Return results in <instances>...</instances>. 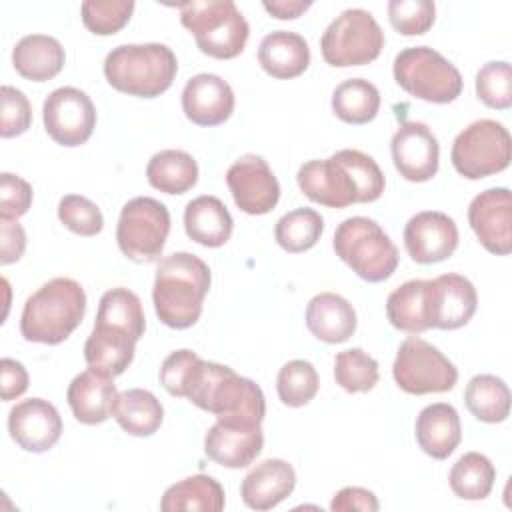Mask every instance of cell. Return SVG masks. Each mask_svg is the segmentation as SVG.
<instances>
[{
    "label": "cell",
    "mask_w": 512,
    "mask_h": 512,
    "mask_svg": "<svg viewBox=\"0 0 512 512\" xmlns=\"http://www.w3.org/2000/svg\"><path fill=\"white\" fill-rule=\"evenodd\" d=\"M160 384L178 398H188L218 420L262 424L266 400L262 388L230 366L202 360L192 350H176L160 366Z\"/></svg>",
    "instance_id": "1"
},
{
    "label": "cell",
    "mask_w": 512,
    "mask_h": 512,
    "mask_svg": "<svg viewBox=\"0 0 512 512\" xmlns=\"http://www.w3.org/2000/svg\"><path fill=\"white\" fill-rule=\"evenodd\" d=\"M296 182L306 198L328 208L374 202L386 186L376 160L354 148L338 150L324 160L304 162L298 168Z\"/></svg>",
    "instance_id": "2"
},
{
    "label": "cell",
    "mask_w": 512,
    "mask_h": 512,
    "mask_svg": "<svg viewBox=\"0 0 512 512\" xmlns=\"http://www.w3.org/2000/svg\"><path fill=\"white\" fill-rule=\"evenodd\" d=\"M210 268L190 252L160 258L152 288L154 310L162 324L184 330L198 322L210 290Z\"/></svg>",
    "instance_id": "3"
},
{
    "label": "cell",
    "mask_w": 512,
    "mask_h": 512,
    "mask_svg": "<svg viewBox=\"0 0 512 512\" xmlns=\"http://www.w3.org/2000/svg\"><path fill=\"white\" fill-rule=\"evenodd\" d=\"M84 312V288L72 278H52L24 302L20 334L28 342L60 344L80 326Z\"/></svg>",
    "instance_id": "4"
},
{
    "label": "cell",
    "mask_w": 512,
    "mask_h": 512,
    "mask_svg": "<svg viewBox=\"0 0 512 512\" xmlns=\"http://www.w3.org/2000/svg\"><path fill=\"white\" fill-rule=\"evenodd\" d=\"M178 72V60L166 44H122L108 52L104 76L108 84L128 96L156 98L164 94Z\"/></svg>",
    "instance_id": "5"
},
{
    "label": "cell",
    "mask_w": 512,
    "mask_h": 512,
    "mask_svg": "<svg viewBox=\"0 0 512 512\" xmlns=\"http://www.w3.org/2000/svg\"><path fill=\"white\" fill-rule=\"evenodd\" d=\"M178 10L202 54L230 60L244 50L250 26L232 0H192L178 4Z\"/></svg>",
    "instance_id": "6"
},
{
    "label": "cell",
    "mask_w": 512,
    "mask_h": 512,
    "mask_svg": "<svg viewBox=\"0 0 512 512\" xmlns=\"http://www.w3.org/2000/svg\"><path fill=\"white\" fill-rule=\"evenodd\" d=\"M336 256L366 282H384L398 268V248L382 226L366 216H352L338 224L332 240Z\"/></svg>",
    "instance_id": "7"
},
{
    "label": "cell",
    "mask_w": 512,
    "mask_h": 512,
    "mask_svg": "<svg viewBox=\"0 0 512 512\" xmlns=\"http://www.w3.org/2000/svg\"><path fill=\"white\" fill-rule=\"evenodd\" d=\"M392 72L404 92L432 104L454 102L464 86L458 68L428 46L400 50L394 58Z\"/></svg>",
    "instance_id": "8"
},
{
    "label": "cell",
    "mask_w": 512,
    "mask_h": 512,
    "mask_svg": "<svg viewBox=\"0 0 512 512\" xmlns=\"http://www.w3.org/2000/svg\"><path fill=\"white\" fill-rule=\"evenodd\" d=\"M384 48V32L376 18L362 8H348L336 16L320 38V52L334 68L374 62Z\"/></svg>",
    "instance_id": "9"
},
{
    "label": "cell",
    "mask_w": 512,
    "mask_h": 512,
    "mask_svg": "<svg viewBox=\"0 0 512 512\" xmlns=\"http://www.w3.org/2000/svg\"><path fill=\"white\" fill-rule=\"evenodd\" d=\"M510 156V132L504 128V124L490 118L468 124L454 138L450 150L454 170L468 180H480L506 170Z\"/></svg>",
    "instance_id": "10"
},
{
    "label": "cell",
    "mask_w": 512,
    "mask_h": 512,
    "mask_svg": "<svg viewBox=\"0 0 512 512\" xmlns=\"http://www.w3.org/2000/svg\"><path fill=\"white\" fill-rule=\"evenodd\" d=\"M170 232L168 208L150 196H136L122 206L116 242L120 252L138 264L154 262L164 250Z\"/></svg>",
    "instance_id": "11"
},
{
    "label": "cell",
    "mask_w": 512,
    "mask_h": 512,
    "mask_svg": "<svg viewBox=\"0 0 512 512\" xmlns=\"http://www.w3.org/2000/svg\"><path fill=\"white\" fill-rule=\"evenodd\" d=\"M392 376L400 390L414 396L448 392L458 382V370L452 360L418 336H408L398 346Z\"/></svg>",
    "instance_id": "12"
},
{
    "label": "cell",
    "mask_w": 512,
    "mask_h": 512,
    "mask_svg": "<svg viewBox=\"0 0 512 512\" xmlns=\"http://www.w3.org/2000/svg\"><path fill=\"white\" fill-rule=\"evenodd\" d=\"M48 136L66 148L84 144L96 128V108L90 96L74 86L52 90L42 104Z\"/></svg>",
    "instance_id": "13"
},
{
    "label": "cell",
    "mask_w": 512,
    "mask_h": 512,
    "mask_svg": "<svg viewBox=\"0 0 512 512\" xmlns=\"http://www.w3.org/2000/svg\"><path fill=\"white\" fill-rule=\"evenodd\" d=\"M226 184L238 210L262 216L280 200V184L262 156L246 154L238 158L226 172Z\"/></svg>",
    "instance_id": "14"
},
{
    "label": "cell",
    "mask_w": 512,
    "mask_h": 512,
    "mask_svg": "<svg viewBox=\"0 0 512 512\" xmlns=\"http://www.w3.org/2000/svg\"><path fill=\"white\" fill-rule=\"evenodd\" d=\"M478 294L474 284L462 274H442L426 280L428 326L456 330L468 324L476 312Z\"/></svg>",
    "instance_id": "15"
},
{
    "label": "cell",
    "mask_w": 512,
    "mask_h": 512,
    "mask_svg": "<svg viewBox=\"0 0 512 512\" xmlns=\"http://www.w3.org/2000/svg\"><path fill=\"white\" fill-rule=\"evenodd\" d=\"M392 160L408 182H428L440 164V146L434 132L416 120L402 122L392 136Z\"/></svg>",
    "instance_id": "16"
},
{
    "label": "cell",
    "mask_w": 512,
    "mask_h": 512,
    "mask_svg": "<svg viewBox=\"0 0 512 512\" xmlns=\"http://www.w3.org/2000/svg\"><path fill=\"white\" fill-rule=\"evenodd\" d=\"M468 222L480 244L498 256L512 252V196L508 188H488L472 198Z\"/></svg>",
    "instance_id": "17"
},
{
    "label": "cell",
    "mask_w": 512,
    "mask_h": 512,
    "mask_svg": "<svg viewBox=\"0 0 512 512\" xmlns=\"http://www.w3.org/2000/svg\"><path fill=\"white\" fill-rule=\"evenodd\" d=\"M404 246L418 264H436L450 258L458 248L456 222L438 210L414 214L404 226Z\"/></svg>",
    "instance_id": "18"
},
{
    "label": "cell",
    "mask_w": 512,
    "mask_h": 512,
    "mask_svg": "<svg viewBox=\"0 0 512 512\" xmlns=\"http://www.w3.org/2000/svg\"><path fill=\"white\" fill-rule=\"evenodd\" d=\"M8 432L22 450L42 454L60 440L62 418L52 402L28 398L10 408Z\"/></svg>",
    "instance_id": "19"
},
{
    "label": "cell",
    "mask_w": 512,
    "mask_h": 512,
    "mask_svg": "<svg viewBox=\"0 0 512 512\" xmlns=\"http://www.w3.org/2000/svg\"><path fill=\"white\" fill-rule=\"evenodd\" d=\"M262 424L216 420L204 436L206 456L224 468H244L262 452Z\"/></svg>",
    "instance_id": "20"
},
{
    "label": "cell",
    "mask_w": 512,
    "mask_h": 512,
    "mask_svg": "<svg viewBox=\"0 0 512 512\" xmlns=\"http://www.w3.org/2000/svg\"><path fill=\"white\" fill-rule=\"evenodd\" d=\"M234 92L230 84L216 74H196L182 90V110L192 124L218 126L234 112Z\"/></svg>",
    "instance_id": "21"
},
{
    "label": "cell",
    "mask_w": 512,
    "mask_h": 512,
    "mask_svg": "<svg viewBox=\"0 0 512 512\" xmlns=\"http://www.w3.org/2000/svg\"><path fill=\"white\" fill-rule=\"evenodd\" d=\"M118 394L120 392L116 390L114 378L88 368L72 378L66 400L80 424L94 426L112 416Z\"/></svg>",
    "instance_id": "22"
},
{
    "label": "cell",
    "mask_w": 512,
    "mask_h": 512,
    "mask_svg": "<svg viewBox=\"0 0 512 512\" xmlns=\"http://www.w3.org/2000/svg\"><path fill=\"white\" fill-rule=\"evenodd\" d=\"M296 486V472L290 462L268 458L256 464L240 484V496L252 510H270L286 500Z\"/></svg>",
    "instance_id": "23"
},
{
    "label": "cell",
    "mask_w": 512,
    "mask_h": 512,
    "mask_svg": "<svg viewBox=\"0 0 512 512\" xmlns=\"http://www.w3.org/2000/svg\"><path fill=\"white\" fill-rule=\"evenodd\" d=\"M414 434L424 454L436 460H446L462 440L460 416L452 404H430L420 410Z\"/></svg>",
    "instance_id": "24"
},
{
    "label": "cell",
    "mask_w": 512,
    "mask_h": 512,
    "mask_svg": "<svg viewBox=\"0 0 512 512\" xmlns=\"http://www.w3.org/2000/svg\"><path fill=\"white\" fill-rule=\"evenodd\" d=\"M136 342L138 340L122 328L94 324L92 334L84 344V360L88 368L116 378L132 364Z\"/></svg>",
    "instance_id": "25"
},
{
    "label": "cell",
    "mask_w": 512,
    "mask_h": 512,
    "mask_svg": "<svg viewBox=\"0 0 512 512\" xmlns=\"http://www.w3.org/2000/svg\"><path fill=\"white\" fill-rule=\"evenodd\" d=\"M306 326L326 344H342L356 332L354 306L340 294L320 292L306 306Z\"/></svg>",
    "instance_id": "26"
},
{
    "label": "cell",
    "mask_w": 512,
    "mask_h": 512,
    "mask_svg": "<svg viewBox=\"0 0 512 512\" xmlns=\"http://www.w3.org/2000/svg\"><path fill=\"white\" fill-rule=\"evenodd\" d=\"M258 62L266 74L278 80L300 76L310 64V48L304 36L290 30H276L262 38Z\"/></svg>",
    "instance_id": "27"
},
{
    "label": "cell",
    "mask_w": 512,
    "mask_h": 512,
    "mask_svg": "<svg viewBox=\"0 0 512 512\" xmlns=\"http://www.w3.org/2000/svg\"><path fill=\"white\" fill-rule=\"evenodd\" d=\"M234 220L216 196H198L184 208V230L190 240L206 248L224 246L232 236Z\"/></svg>",
    "instance_id": "28"
},
{
    "label": "cell",
    "mask_w": 512,
    "mask_h": 512,
    "mask_svg": "<svg viewBox=\"0 0 512 512\" xmlns=\"http://www.w3.org/2000/svg\"><path fill=\"white\" fill-rule=\"evenodd\" d=\"M66 62L62 44L48 34H28L12 50L14 70L32 82H46L60 74Z\"/></svg>",
    "instance_id": "29"
},
{
    "label": "cell",
    "mask_w": 512,
    "mask_h": 512,
    "mask_svg": "<svg viewBox=\"0 0 512 512\" xmlns=\"http://www.w3.org/2000/svg\"><path fill=\"white\" fill-rule=\"evenodd\" d=\"M112 416L124 432L144 438L152 436L160 428L164 420V408L150 390L130 388L118 394Z\"/></svg>",
    "instance_id": "30"
},
{
    "label": "cell",
    "mask_w": 512,
    "mask_h": 512,
    "mask_svg": "<svg viewBox=\"0 0 512 512\" xmlns=\"http://www.w3.org/2000/svg\"><path fill=\"white\" fill-rule=\"evenodd\" d=\"M224 488L218 480L206 474L188 476L170 488H166L160 510L178 512V510H202V512H220L224 508Z\"/></svg>",
    "instance_id": "31"
},
{
    "label": "cell",
    "mask_w": 512,
    "mask_h": 512,
    "mask_svg": "<svg viewBox=\"0 0 512 512\" xmlns=\"http://www.w3.org/2000/svg\"><path fill=\"white\" fill-rule=\"evenodd\" d=\"M146 178L164 194H184L198 182V164L184 150H160L148 160Z\"/></svg>",
    "instance_id": "32"
},
{
    "label": "cell",
    "mask_w": 512,
    "mask_h": 512,
    "mask_svg": "<svg viewBox=\"0 0 512 512\" xmlns=\"http://www.w3.org/2000/svg\"><path fill=\"white\" fill-rule=\"evenodd\" d=\"M386 316L396 330L412 336L430 330L426 308V280H408L394 288L386 300Z\"/></svg>",
    "instance_id": "33"
},
{
    "label": "cell",
    "mask_w": 512,
    "mask_h": 512,
    "mask_svg": "<svg viewBox=\"0 0 512 512\" xmlns=\"http://www.w3.org/2000/svg\"><path fill=\"white\" fill-rule=\"evenodd\" d=\"M466 408L474 418L488 424L504 422L510 416L508 384L494 374H476L464 390Z\"/></svg>",
    "instance_id": "34"
},
{
    "label": "cell",
    "mask_w": 512,
    "mask_h": 512,
    "mask_svg": "<svg viewBox=\"0 0 512 512\" xmlns=\"http://www.w3.org/2000/svg\"><path fill=\"white\" fill-rule=\"evenodd\" d=\"M380 110L378 88L364 78H348L332 92V112L346 124H368Z\"/></svg>",
    "instance_id": "35"
},
{
    "label": "cell",
    "mask_w": 512,
    "mask_h": 512,
    "mask_svg": "<svg viewBox=\"0 0 512 512\" xmlns=\"http://www.w3.org/2000/svg\"><path fill=\"white\" fill-rule=\"evenodd\" d=\"M496 468L488 456L480 452L462 454L450 468L448 484L462 500H484L494 486Z\"/></svg>",
    "instance_id": "36"
},
{
    "label": "cell",
    "mask_w": 512,
    "mask_h": 512,
    "mask_svg": "<svg viewBox=\"0 0 512 512\" xmlns=\"http://www.w3.org/2000/svg\"><path fill=\"white\" fill-rule=\"evenodd\" d=\"M94 324H108L114 328H122L128 334H132L136 340H140L146 330V318H144L140 298L128 288L106 290L98 302Z\"/></svg>",
    "instance_id": "37"
},
{
    "label": "cell",
    "mask_w": 512,
    "mask_h": 512,
    "mask_svg": "<svg viewBox=\"0 0 512 512\" xmlns=\"http://www.w3.org/2000/svg\"><path fill=\"white\" fill-rule=\"evenodd\" d=\"M324 232V218L312 208H296L284 214L274 226L278 246L290 254H300L316 246Z\"/></svg>",
    "instance_id": "38"
},
{
    "label": "cell",
    "mask_w": 512,
    "mask_h": 512,
    "mask_svg": "<svg viewBox=\"0 0 512 512\" xmlns=\"http://www.w3.org/2000/svg\"><path fill=\"white\" fill-rule=\"evenodd\" d=\"M334 378L336 384L350 392H370L380 378L378 362L362 348H348L334 358Z\"/></svg>",
    "instance_id": "39"
},
{
    "label": "cell",
    "mask_w": 512,
    "mask_h": 512,
    "mask_svg": "<svg viewBox=\"0 0 512 512\" xmlns=\"http://www.w3.org/2000/svg\"><path fill=\"white\" fill-rule=\"evenodd\" d=\"M320 378L316 368L308 360L286 362L276 378V392L284 406H306L318 392Z\"/></svg>",
    "instance_id": "40"
},
{
    "label": "cell",
    "mask_w": 512,
    "mask_h": 512,
    "mask_svg": "<svg viewBox=\"0 0 512 512\" xmlns=\"http://www.w3.org/2000/svg\"><path fill=\"white\" fill-rule=\"evenodd\" d=\"M476 96L482 104L494 110L512 106V68L506 60L486 62L476 74Z\"/></svg>",
    "instance_id": "41"
},
{
    "label": "cell",
    "mask_w": 512,
    "mask_h": 512,
    "mask_svg": "<svg viewBox=\"0 0 512 512\" xmlns=\"http://www.w3.org/2000/svg\"><path fill=\"white\" fill-rule=\"evenodd\" d=\"M134 12L132 0H86L80 6L84 26L98 36L120 32Z\"/></svg>",
    "instance_id": "42"
},
{
    "label": "cell",
    "mask_w": 512,
    "mask_h": 512,
    "mask_svg": "<svg viewBox=\"0 0 512 512\" xmlns=\"http://www.w3.org/2000/svg\"><path fill=\"white\" fill-rule=\"evenodd\" d=\"M388 20L404 36L426 34L436 20V6L430 0H390Z\"/></svg>",
    "instance_id": "43"
},
{
    "label": "cell",
    "mask_w": 512,
    "mask_h": 512,
    "mask_svg": "<svg viewBox=\"0 0 512 512\" xmlns=\"http://www.w3.org/2000/svg\"><path fill=\"white\" fill-rule=\"evenodd\" d=\"M60 222L78 236H96L104 228V216L100 208L80 194H66L58 202Z\"/></svg>",
    "instance_id": "44"
},
{
    "label": "cell",
    "mask_w": 512,
    "mask_h": 512,
    "mask_svg": "<svg viewBox=\"0 0 512 512\" xmlns=\"http://www.w3.org/2000/svg\"><path fill=\"white\" fill-rule=\"evenodd\" d=\"M0 102H2L0 136L14 138L24 134L32 124V106L26 94L14 86L4 84L0 88Z\"/></svg>",
    "instance_id": "45"
},
{
    "label": "cell",
    "mask_w": 512,
    "mask_h": 512,
    "mask_svg": "<svg viewBox=\"0 0 512 512\" xmlns=\"http://www.w3.org/2000/svg\"><path fill=\"white\" fill-rule=\"evenodd\" d=\"M32 206V186L10 172L0 174V218L18 220Z\"/></svg>",
    "instance_id": "46"
},
{
    "label": "cell",
    "mask_w": 512,
    "mask_h": 512,
    "mask_svg": "<svg viewBox=\"0 0 512 512\" xmlns=\"http://www.w3.org/2000/svg\"><path fill=\"white\" fill-rule=\"evenodd\" d=\"M26 250V232L18 220L0 218V264H12L22 258Z\"/></svg>",
    "instance_id": "47"
},
{
    "label": "cell",
    "mask_w": 512,
    "mask_h": 512,
    "mask_svg": "<svg viewBox=\"0 0 512 512\" xmlns=\"http://www.w3.org/2000/svg\"><path fill=\"white\" fill-rule=\"evenodd\" d=\"M380 508L378 498L374 492L360 488V486H346L338 490L330 502V510L334 512H348V510H362V512H376Z\"/></svg>",
    "instance_id": "48"
},
{
    "label": "cell",
    "mask_w": 512,
    "mask_h": 512,
    "mask_svg": "<svg viewBox=\"0 0 512 512\" xmlns=\"http://www.w3.org/2000/svg\"><path fill=\"white\" fill-rule=\"evenodd\" d=\"M0 388L2 400H14L28 390V372L22 362L14 358H2L0 362Z\"/></svg>",
    "instance_id": "49"
},
{
    "label": "cell",
    "mask_w": 512,
    "mask_h": 512,
    "mask_svg": "<svg viewBox=\"0 0 512 512\" xmlns=\"http://www.w3.org/2000/svg\"><path fill=\"white\" fill-rule=\"evenodd\" d=\"M262 6L270 16L278 20H294L302 16L312 6V2L310 0L306 2L304 0H272V2L266 0Z\"/></svg>",
    "instance_id": "50"
}]
</instances>
